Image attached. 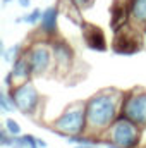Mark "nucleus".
<instances>
[{
	"mask_svg": "<svg viewBox=\"0 0 146 148\" xmlns=\"http://www.w3.org/2000/svg\"><path fill=\"white\" fill-rule=\"evenodd\" d=\"M122 115L136 122L138 126H146V90H132L122 98Z\"/></svg>",
	"mask_w": 146,
	"mask_h": 148,
	"instance_id": "obj_4",
	"label": "nucleus"
},
{
	"mask_svg": "<svg viewBox=\"0 0 146 148\" xmlns=\"http://www.w3.org/2000/svg\"><path fill=\"white\" fill-rule=\"evenodd\" d=\"M126 21H127V9H126V5H122V3H113V7H112V10H110V26H112V29H113L115 33L120 31V29L124 28Z\"/></svg>",
	"mask_w": 146,
	"mask_h": 148,
	"instance_id": "obj_12",
	"label": "nucleus"
},
{
	"mask_svg": "<svg viewBox=\"0 0 146 148\" xmlns=\"http://www.w3.org/2000/svg\"><path fill=\"white\" fill-rule=\"evenodd\" d=\"M5 129H7L12 136L21 134V127H19V124H17L14 119H7V121H5Z\"/></svg>",
	"mask_w": 146,
	"mask_h": 148,
	"instance_id": "obj_15",
	"label": "nucleus"
},
{
	"mask_svg": "<svg viewBox=\"0 0 146 148\" xmlns=\"http://www.w3.org/2000/svg\"><path fill=\"white\" fill-rule=\"evenodd\" d=\"M81 28H83L84 41L91 50H96V52L107 50V38H105V33L102 31V28H98L95 24H88V23H83Z\"/></svg>",
	"mask_w": 146,
	"mask_h": 148,
	"instance_id": "obj_8",
	"label": "nucleus"
},
{
	"mask_svg": "<svg viewBox=\"0 0 146 148\" xmlns=\"http://www.w3.org/2000/svg\"><path fill=\"white\" fill-rule=\"evenodd\" d=\"M10 98L14 102V105L17 107V110L23 114H35L40 105V93L35 88V84H31L29 81H23L17 86H14L10 90Z\"/></svg>",
	"mask_w": 146,
	"mask_h": 148,
	"instance_id": "obj_5",
	"label": "nucleus"
},
{
	"mask_svg": "<svg viewBox=\"0 0 146 148\" xmlns=\"http://www.w3.org/2000/svg\"><path fill=\"white\" fill-rule=\"evenodd\" d=\"M138 50H141V40L136 31H132L131 28H122L120 31H117L113 52L120 55H132Z\"/></svg>",
	"mask_w": 146,
	"mask_h": 148,
	"instance_id": "obj_6",
	"label": "nucleus"
},
{
	"mask_svg": "<svg viewBox=\"0 0 146 148\" xmlns=\"http://www.w3.org/2000/svg\"><path fill=\"white\" fill-rule=\"evenodd\" d=\"M14 102L10 98V95H5V93H0V109L3 112H10L14 110Z\"/></svg>",
	"mask_w": 146,
	"mask_h": 148,
	"instance_id": "obj_14",
	"label": "nucleus"
},
{
	"mask_svg": "<svg viewBox=\"0 0 146 148\" xmlns=\"http://www.w3.org/2000/svg\"><path fill=\"white\" fill-rule=\"evenodd\" d=\"M59 7H48L43 10L41 16V31L48 36H53L57 33V19H59Z\"/></svg>",
	"mask_w": 146,
	"mask_h": 148,
	"instance_id": "obj_11",
	"label": "nucleus"
},
{
	"mask_svg": "<svg viewBox=\"0 0 146 148\" xmlns=\"http://www.w3.org/2000/svg\"><path fill=\"white\" fill-rule=\"evenodd\" d=\"M38 145H40V147H41V148H45V147H46V143H45L43 140H38Z\"/></svg>",
	"mask_w": 146,
	"mask_h": 148,
	"instance_id": "obj_22",
	"label": "nucleus"
},
{
	"mask_svg": "<svg viewBox=\"0 0 146 148\" xmlns=\"http://www.w3.org/2000/svg\"><path fill=\"white\" fill-rule=\"evenodd\" d=\"M19 50H21V45H16L14 48H10V50L7 52L5 59H7V60H12V55H14V59H17V57H19V55H17V53H19Z\"/></svg>",
	"mask_w": 146,
	"mask_h": 148,
	"instance_id": "obj_18",
	"label": "nucleus"
},
{
	"mask_svg": "<svg viewBox=\"0 0 146 148\" xmlns=\"http://www.w3.org/2000/svg\"><path fill=\"white\" fill-rule=\"evenodd\" d=\"M31 74H33V67H31V62H29L28 53L19 55V57L14 60V67H12V76H14V81H19V83L28 81Z\"/></svg>",
	"mask_w": 146,
	"mask_h": 148,
	"instance_id": "obj_10",
	"label": "nucleus"
},
{
	"mask_svg": "<svg viewBox=\"0 0 146 148\" xmlns=\"http://www.w3.org/2000/svg\"><path fill=\"white\" fill-rule=\"evenodd\" d=\"M76 148H98V147H93V145H77Z\"/></svg>",
	"mask_w": 146,
	"mask_h": 148,
	"instance_id": "obj_21",
	"label": "nucleus"
},
{
	"mask_svg": "<svg viewBox=\"0 0 146 148\" xmlns=\"http://www.w3.org/2000/svg\"><path fill=\"white\" fill-rule=\"evenodd\" d=\"M124 93L119 90H103L86 102V129L89 133H102L110 129L117 121V114Z\"/></svg>",
	"mask_w": 146,
	"mask_h": 148,
	"instance_id": "obj_1",
	"label": "nucleus"
},
{
	"mask_svg": "<svg viewBox=\"0 0 146 148\" xmlns=\"http://www.w3.org/2000/svg\"><path fill=\"white\" fill-rule=\"evenodd\" d=\"M23 140H24L26 148H38V147H40V145H38V140L33 136V134H24V136H23Z\"/></svg>",
	"mask_w": 146,
	"mask_h": 148,
	"instance_id": "obj_17",
	"label": "nucleus"
},
{
	"mask_svg": "<svg viewBox=\"0 0 146 148\" xmlns=\"http://www.w3.org/2000/svg\"><path fill=\"white\" fill-rule=\"evenodd\" d=\"M138 127L139 126L136 122H132L126 115H120L110 126L108 138L113 143H117L120 148H136L138 143L141 141V133Z\"/></svg>",
	"mask_w": 146,
	"mask_h": 148,
	"instance_id": "obj_3",
	"label": "nucleus"
},
{
	"mask_svg": "<svg viewBox=\"0 0 146 148\" xmlns=\"http://www.w3.org/2000/svg\"><path fill=\"white\" fill-rule=\"evenodd\" d=\"M41 16H43V12H41L40 9H35L31 14L24 16V21H26L28 24H36L38 21H41Z\"/></svg>",
	"mask_w": 146,
	"mask_h": 148,
	"instance_id": "obj_16",
	"label": "nucleus"
},
{
	"mask_svg": "<svg viewBox=\"0 0 146 148\" xmlns=\"http://www.w3.org/2000/svg\"><path fill=\"white\" fill-rule=\"evenodd\" d=\"M28 57H29V62H31V67H33V74H45L48 71L50 64H52L53 53L48 50V47L36 45L35 48H31L28 52Z\"/></svg>",
	"mask_w": 146,
	"mask_h": 148,
	"instance_id": "obj_7",
	"label": "nucleus"
},
{
	"mask_svg": "<svg viewBox=\"0 0 146 148\" xmlns=\"http://www.w3.org/2000/svg\"><path fill=\"white\" fill-rule=\"evenodd\" d=\"M52 53H53V60L60 71H67L71 67L74 59V50L69 43H65L64 40H55L52 43Z\"/></svg>",
	"mask_w": 146,
	"mask_h": 148,
	"instance_id": "obj_9",
	"label": "nucleus"
},
{
	"mask_svg": "<svg viewBox=\"0 0 146 148\" xmlns=\"http://www.w3.org/2000/svg\"><path fill=\"white\" fill-rule=\"evenodd\" d=\"M74 2H76V3H77L81 9H84V7H89V5L93 3V0H74Z\"/></svg>",
	"mask_w": 146,
	"mask_h": 148,
	"instance_id": "obj_19",
	"label": "nucleus"
},
{
	"mask_svg": "<svg viewBox=\"0 0 146 148\" xmlns=\"http://www.w3.org/2000/svg\"><path fill=\"white\" fill-rule=\"evenodd\" d=\"M29 3H31V0H19L21 7H29Z\"/></svg>",
	"mask_w": 146,
	"mask_h": 148,
	"instance_id": "obj_20",
	"label": "nucleus"
},
{
	"mask_svg": "<svg viewBox=\"0 0 146 148\" xmlns=\"http://www.w3.org/2000/svg\"><path fill=\"white\" fill-rule=\"evenodd\" d=\"M10 2H12V0H3V3H10Z\"/></svg>",
	"mask_w": 146,
	"mask_h": 148,
	"instance_id": "obj_23",
	"label": "nucleus"
},
{
	"mask_svg": "<svg viewBox=\"0 0 146 148\" xmlns=\"http://www.w3.org/2000/svg\"><path fill=\"white\" fill-rule=\"evenodd\" d=\"M55 129L65 136L83 134L86 131V103H72L55 119Z\"/></svg>",
	"mask_w": 146,
	"mask_h": 148,
	"instance_id": "obj_2",
	"label": "nucleus"
},
{
	"mask_svg": "<svg viewBox=\"0 0 146 148\" xmlns=\"http://www.w3.org/2000/svg\"><path fill=\"white\" fill-rule=\"evenodd\" d=\"M131 19L146 26V0H131Z\"/></svg>",
	"mask_w": 146,
	"mask_h": 148,
	"instance_id": "obj_13",
	"label": "nucleus"
}]
</instances>
